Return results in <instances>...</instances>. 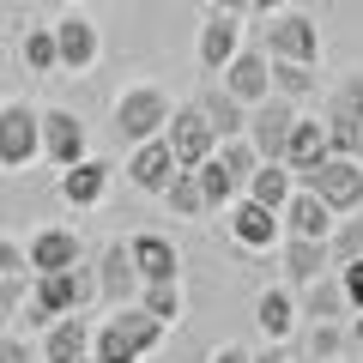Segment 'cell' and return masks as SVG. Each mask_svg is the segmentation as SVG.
<instances>
[{
    "label": "cell",
    "mask_w": 363,
    "mask_h": 363,
    "mask_svg": "<svg viewBox=\"0 0 363 363\" xmlns=\"http://www.w3.org/2000/svg\"><path fill=\"white\" fill-rule=\"evenodd\" d=\"M206 363H248V345H218Z\"/></svg>",
    "instance_id": "obj_40"
},
{
    "label": "cell",
    "mask_w": 363,
    "mask_h": 363,
    "mask_svg": "<svg viewBox=\"0 0 363 363\" xmlns=\"http://www.w3.org/2000/svg\"><path fill=\"white\" fill-rule=\"evenodd\" d=\"M176 176V157H169L164 133H152V140L128 145V182L140 188V194H164V182Z\"/></svg>",
    "instance_id": "obj_19"
},
{
    "label": "cell",
    "mask_w": 363,
    "mask_h": 363,
    "mask_svg": "<svg viewBox=\"0 0 363 363\" xmlns=\"http://www.w3.org/2000/svg\"><path fill=\"white\" fill-rule=\"evenodd\" d=\"M297 315H303V321H345V315H351V303H345V291H339L333 267L315 272L309 285L297 291Z\"/></svg>",
    "instance_id": "obj_22"
},
{
    "label": "cell",
    "mask_w": 363,
    "mask_h": 363,
    "mask_svg": "<svg viewBox=\"0 0 363 363\" xmlns=\"http://www.w3.org/2000/svg\"><path fill=\"white\" fill-rule=\"evenodd\" d=\"M363 255V212H339L333 230H327V260H357Z\"/></svg>",
    "instance_id": "obj_32"
},
{
    "label": "cell",
    "mask_w": 363,
    "mask_h": 363,
    "mask_svg": "<svg viewBox=\"0 0 363 363\" xmlns=\"http://www.w3.org/2000/svg\"><path fill=\"white\" fill-rule=\"evenodd\" d=\"M333 279H339V291H345L351 315H357V309H363V255H357V260H339V267H333Z\"/></svg>",
    "instance_id": "obj_35"
},
{
    "label": "cell",
    "mask_w": 363,
    "mask_h": 363,
    "mask_svg": "<svg viewBox=\"0 0 363 363\" xmlns=\"http://www.w3.org/2000/svg\"><path fill=\"white\" fill-rule=\"evenodd\" d=\"M164 145H169V157H176V169H194L200 157H212L218 133L200 116V104H182V109H169V121H164Z\"/></svg>",
    "instance_id": "obj_10"
},
{
    "label": "cell",
    "mask_w": 363,
    "mask_h": 363,
    "mask_svg": "<svg viewBox=\"0 0 363 363\" xmlns=\"http://www.w3.org/2000/svg\"><path fill=\"white\" fill-rule=\"evenodd\" d=\"M169 327L157 321V315H145L140 303H116L109 309V321L91 327V363H140L145 351L164 345Z\"/></svg>",
    "instance_id": "obj_1"
},
{
    "label": "cell",
    "mask_w": 363,
    "mask_h": 363,
    "mask_svg": "<svg viewBox=\"0 0 363 363\" xmlns=\"http://www.w3.org/2000/svg\"><path fill=\"white\" fill-rule=\"evenodd\" d=\"M128 260H133V272H140V285H145V279H182L176 242H169V236H157V230L128 236Z\"/></svg>",
    "instance_id": "obj_21"
},
{
    "label": "cell",
    "mask_w": 363,
    "mask_h": 363,
    "mask_svg": "<svg viewBox=\"0 0 363 363\" xmlns=\"http://www.w3.org/2000/svg\"><path fill=\"white\" fill-rule=\"evenodd\" d=\"M194 182H200V194H206V212H224L236 194H242V188L230 182V169H224L218 157H200V164H194Z\"/></svg>",
    "instance_id": "obj_30"
},
{
    "label": "cell",
    "mask_w": 363,
    "mask_h": 363,
    "mask_svg": "<svg viewBox=\"0 0 363 363\" xmlns=\"http://www.w3.org/2000/svg\"><path fill=\"white\" fill-rule=\"evenodd\" d=\"M345 345H351V351H357V357H363V309H357V321L345 327Z\"/></svg>",
    "instance_id": "obj_41"
},
{
    "label": "cell",
    "mask_w": 363,
    "mask_h": 363,
    "mask_svg": "<svg viewBox=\"0 0 363 363\" xmlns=\"http://www.w3.org/2000/svg\"><path fill=\"white\" fill-rule=\"evenodd\" d=\"M255 321H260L267 339H291L297 321H303V315H297V291H291V285H267L255 297Z\"/></svg>",
    "instance_id": "obj_23"
},
{
    "label": "cell",
    "mask_w": 363,
    "mask_h": 363,
    "mask_svg": "<svg viewBox=\"0 0 363 363\" xmlns=\"http://www.w3.org/2000/svg\"><path fill=\"white\" fill-rule=\"evenodd\" d=\"M279 242H285L279 267H285V285H291V291H303L315 272L333 267V260H327V242H315V236H279Z\"/></svg>",
    "instance_id": "obj_24"
},
{
    "label": "cell",
    "mask_w": 363,
    "mask_h": 363,
    "mask_svg": "<svg viewBox=\"0 0 363 363\" xmlns=\"http://www.w3.org/2000/svg\"><path fill=\"white\" fill-rule=\"evenodd\" d=\"M85 152H91V140H85V121L73 109H37V157H49L55 169H67Z\"/></svg>",
    "instance_id": "obj_11"
},
{
    "label": "cell",
    "mask_w": 363,
    "mask_h": 363,
    "mask_svg": "<svg viewBox=\"0 0 363 363\" xmlns=\"http://www.w3.org/2000/svg\"><path fill=\"white\" fill-rule=\"evenodd\" d=\"M279 224H285V236H315V242H327V230H333V206H327L315 188H291L285 206H279Z\"/></svg>",
    "instance_id": "obj_18"
},
{
    "label": "cell",
    "mask_w": 363,
    "mask_h": 363,
    "mask_svg": "<svg viewBox=\"0 0 363 363\" xmlns=\"http://www.w3.org/2000/svg\"><path fill=\"white\" fill-rule=\"evenodd\" d=\"M291 188H297V176H291L279 157H260V164L248 169V182H242V194H248V200H260V206H285Z\"/></svg>",
    "instance_id": "obj_25"
},
{
    "label": "cell",
    "mask_w": 363,
    "mask_h": 363,
    "mask_svg": "<svg viewBox=\"0 0 363 363\" xmlns=\"http://www.w3.org/2000/svg\"><path fill=\"white\" fill-rule=\"evenodd\" d=\"M212 157H218V164L230 169V182H236V188H242V182H248V169L260 164V157H255V145H248L242 133H236V140H218V145H212Z\"/></svg>",
    "instance_id": "obj_34"
},
{
    "label": "cell",
    "mask_w": 363,
    "mask_h": 363,
    "mask_svg": "<svg viewBox=\"0 0 363 363\" xmlns=\"http://www.w3.org/2000/svg\"><path fill=\"white\" fill-rule=\"evenodd\" d=\"M321 157H333V140H327V128H321V116H297L291 121V133H285V152H279V164L291 169V176H309Z\"/></svg>",
    "instance_id": "obj_15"
},
{
    "label": "cell",
    "mask_w": 363,
    "mask_h": 363,
    "mask_svg": "<svg viewBox=\"0 0 363 363\" xmlns=\"http://www.w3.org/2000/svg\"><path fill=\"white\" fill-rule=\"evenodd\" d=\"M169 206V218H206V194H200L194 169H176V176L164 182V194H157Z\"/></svg>",
    "instance_id": "obj_29"
},
{
    "label": "cell",
    "mask_w": 363,
    "mask_h": 363,
    "mask_svg": "<svg viewBox=\"0 0 363 363\" xmlns=\"http://www.w3.org/2000/svg\"><path fill=\"white\" fill-rule=\"evenodd\" d=\"M303 188H315V194L333 206V218L339 212H357L363 206V164L345 157V152H333V157H321V164L303 176Z\"/></svg>",
    "instance_id": "obj_4"
},
{
    "label": "cell",
    "mask_w": 363,
    "mask_h": 363,
    "mask_svg": "<svg viewBox=\"0 0 363 363\" xmlns=\"http://www.w3.org/2000/svg\"><path fill=\"white\" fill-rule=\"evenodd\" d=\"M291 363H297V357H291Z\"/></svg>",
    "instance_id": "obj_45"
},
{
    "label": "cell",
    "mask_w": 363,
    "mask_h": 363,
    "mask_svg": "<svg viewBox=\"0 0 363 363\" xmlns=\"http://www.w3.org/2000/svg\"><path fill=\"white\" fill-rule=\"evenodd\" d=\"M248 363H291V345L285 339H267L260 351H248Z\"/></svg>",
    "instance_id": "obj_38"
},
{
    "label": "cell",
    "mask_w": 363,
    "mask_h": 363,
    "mask_svg": "<svg viewBox=\"0 0 363 363\" xmlns=\"http://www.w3.org/2000/svg\"><path fill=\"white\" fill-rule=\"evenodd\" d=\"M133 303H140L145 315H157L164 327L182 321V279H145L140 291H133Z\"/></svg>",
    "instance_id": "obj_28"
},
{
    "label": "cell",
    "mask_w": 363,
    "mask_h": 363,
    "mask_svg": "<svg viewBox=\"0 0 363 363\" xmlns=\"http://www.w3.org/2000/svg\"><path fill=\"white\" fill-rule=\"evenodd\" d=\"M18 303H25V272H0V327L18 321Z\"/></svg>",
    "instance_id": "obj_36"
},
{
    "label": "cell",
    "mask_w": 363,
    "mask_h": 363,
    "mask_svg": "<svg viewBox=\"0 0 363 363\" xmlns=\"http://www.w3.org/2000/svg\"><path fill=\"white\" fill-rule=\"evenodd\" d=\"M291 121H297V104H291V97H279V91H267L260 104H248L242 140L255 145V157H279V152H285V133H291Z\"/></svg>",
    "instance_id": "obj_8"
},
{
    "label": "cell",
    "mask_w": 363,
    "mask_h": 363,
    "mask_svg": "<svg viewBox=\"0 0 363 363\" xmlns=\"http://www.w3.org/2000/svg\"><path fill=\"white\" fill-rule=\"evenodd\" d=\"M224 224H230V242L248 248V255H267V248H279V236H285L279 206H260V200H248V194H236L230 206H224Z\"/></svg>",
    "instance_id": "obj_7"
},
{
    "label": "cell",
    "mask_w": 363,
    "mask_h": 363,
    "mask_svg": "<svg viewBox=\"0 0 363 363\" xmlns=\"http://www.w3.org/2000/svg\"><path fill=\"white\" fill-rule=\"evenodd\" d=\"M18 61H25L30 73H55V30H49V25L25 30V43H18Z\"/></svg>",
    "instance_id": "obj_33"
},
{
    "label": "cell",
    "mask_w": 363,
    "mask_h": 363,
    "mask_svg": "<svg viewBox=\"0 0 363 363\" xmlns=\"http://www.w3.org/2000/svg\"><path fill=\"white\" fill-rule=\"evenodd\" d=\"M0 363H37V351H30L18 333H0Z\"/></svg>",
    "instance_id": "obj_37"
},
{
    "label": "cell",
    "mask_w": 363,
    "mask_h": 363,
    "mask_svg": "<svg viewBox=\"0 0 363 363\" xmlns=\"http://www.w3.org/2000/svg\"><path fill=\"white\" fill-rule=\"evenodd\" d=\"M43 363H91V321L85 309H67L43 327Z\"/></svg>",
    "instance_id": "obj_16"
},
{
    "label": "cell",
    "mask_w": 363,
    "mask_h": 363,
    "mask_svg": "<svg viewBox=\"0 0 363 363\" xmlns=\"http://www.w3.org/2000/svg\"><path fill=\"white\" fill-rule=\"evenodd\" d=\"M267 73H272V91L291 104L315 97V61H267Z\"/></svg>",
    "instance_id": "obj_31"
},
{
    "label": "cell",
    "mask_w": 363,
    "mask_h": 363,
    "mask_svg": "<svg viewBox=\"0 0 363 363\" xmlns=\"http://www.w3.org/2000/svg\"><path fill=\"white\" fill-rule=\"evenodd\" d=\"M73 260H85V242H79L73 230H61V224L37 230L30 248H25V272H61V267H73Z\"/></svg>",
    "instance_id": "obj_20"
},
{
    "label": "cell",
    "mask_w": 363,
    "mask_h": 363,
    "mask_svg": "<svg viewBox=\"0 0 363 363\" xmlns=\"http://www.w3.org/2000/svg\"><path fill=\"white\" fill-rule=\"evenodd\" d=\"M67 6H85V0H67Z\"/></svg>",
    "instance_id": "obj_44"
},
{
    "label": "cell",
    "mask_w": 363,
    "mask_h": 363,
    "mask_svg": "<svg viewBox=\"0 0 363 363\" xmlns=\"http://www.w3.org/2000/svg\"><path fill=\"white\" fill-rule=\"evenodd\" d=\"M357 164H363V157H357Z\"/></svg>",
    "instance_id": "obj_46"
},
{
    "label": "cell",
    "mask_w": 363,
    "mask_h": 363,
    "mask_svg": "<svg viewBox=\"0 0 363 363\" xmlns=\"http://www.w3.org/2000/svg\"><path fill=\"white\" fill-rule=\"evenodd\" d=\"M242 49V18L236 13H218V6H206V18H200V37H194V55L206 73H218L230 55Z\"/></svg>",
    "instance_id": "obj_17"
},
{
    "label": "cell",
    "mask_w": 363,
    "mask_h": 363,
    "mask_svg": "<svg viewBox=\"0 0 363 363\" xmlns=\"http://www.w3.org/2000/svg\"><path fill=\"white\" fill-rule=\"evenodd\" d=\"M272 6H285V0H248V13H272Z\"/></svg>",
    "instance_id": "obj_43"
},
{
    "label": "cell",
    "mask_w": 363,
    "mask_h": 363,
    "mask_svg": "<svg viewBox=\"0 0 363 363\" xmlns=\"http://www.w3.org/2000/svg\"><path fill=\"white\" fill-rule=\"evenodd\" d=\"M218 73H224V91H230L236 104H260V97L272 91V73H267V49H260V43H242V49H236L230 61L218 67Z\"/></svg>",
    "instance_id": "obj_14"
},
{
    "label": "cell",
    "mask_w": 363,
    "mask_h": 363,
    "mask_svg": "<svg viewBox=\"0 0 363 363\" xmlns=\"http://www.w3.org/2000/svg\"><path fill=\"white\" fill-rule=\"evenodd\" d=\"M333 363H339V357H333Z\"/></svg>",
    "instance_id": "obj_47"
},
{
    "label": "cell",
    "mask_w": 363,
    "mask_h": 363,
    "mask_svg": "<svg viewBox=\"0 0 363 363\" xmlns=\"http://www.w3.org/2000/svg\"><path fill=\"white\" fill-rule=\"evenodd\" d=\"M260 49H267V61H315L321 67V25H315L309 13H291V6H272V13H260Z\"/></svg>",
    "instance_id": "obj_2"
},
{
    "label": "cell",
    "mask_w": 363,
    "mask_h": 363,
    "mask_svg": "<svg viewBox=\"0 0 363 363\" xmlns=\"http://www.w3.org/2000/svg\"><path fill=\"white\" fill-rule=\"evenodd\" d=\"M321 128H327V140H333V152L363 157V73H345L333 85V97H327V109H321Z\"/></svg>",
    "instance_id": "obj_3"
},
{
    "label": "cell",
    "mask_w": 363,
    "mask_h": 363,
    "mask_svg": "<svg viewBox=\"0 0 363 363\" xmlns=\"http://www.w3.org/2000/svg\"><path fill=\"white\" fill-rule=\"evenodd\" d=\"M194 104H200V116L212 121V133H218V140H236V133H242V121H248V104H236L224 85H218V91H200Z\"/></svg>",
    "instance_id": "obj_27"
},
{
    "label": "cell",
    "mask_w": 363,
    "mask_h": 363,
    "mask_svg": "<svg viewBox=\"0 0 363 363\" xmlns=\"http://www.w3.org/2000/svg\"><path fill=\"white\" fill-rule=\"evenodd\" d=\"M91 272H97V303H133V291H140V272H133V260H128V242H104L97 248V260H91Z\"/></svg>",
    "instance_id": "obj_13"
},
{
    "label": "cell",
    "mask_w": 363,
    "mask_h": 363,
    "mask_svg": "<svg viewBox=\"0 0 363 363\" xmlns=\"http://www.w3.org/2000/svg\"><path fill=\"white\" fill-rule=\"evenodd\" d=\"M109 182H116V169L104 164V157H73V164L55 176V188H61V200L73 212H91V206H104V194H109Z\"/></svg>",
    "instance_id": "obj_12"
},
{
    "label": "cell",
    "mask_w": 363,
    "mask_h": 363,
    "mask_svg": "<svg viewBox=\"0 0 363 363\" xmlns=\"http://www.w3.org/2000/svg\"><path fill=\"white\" fill-rule=\"evenodd\" d=\"M55 73H91L97 67V55H104V37H97V25H91L85 13H67V18H55Z\"/></svg>",
    "instance_id": "obj_9"
},
{
    "label": "cell",
    "mask_w": 363,
    "mask_h": 363,
    "mask_svg": "<svg viewBox=\"0 0 363 363\" xmlns=\"http://www.w3.org/2000/svg\"><path fill=\"white\" fill-rule=\"evenodd\" d=\"M303 327V357L297 363H333V357H345V321H297Z\"/></svg>",
    "instance_id": "obj_26"
},
{
    "label": "cell",
    "mask_w": 363,
    "mask_h": 363,
    "mask_svg": "<svg viewBox=\"0 0 363 363\" xmlns=\"http://www.w3.org/2000/svg\"><path fill=\"white\" fill-rule=\"evenodd\" d=\"M206 6H218V13H236V18L248 13V0H206Z\"/></svg>",
    "instance_id": "obj_42"
},
{
    "label": "cell",
    "mask_w": 363,
    "mask_h": 363,
    "mask_svg": "<svg viewBox=\"0 0 363 363\" xmlns=\"http://www.w3.org/2000/svg\"><path fill=\"white\" fill-rule=\"evenodd\" d=\"M164 121H169V97H164L157 85H128V91L116 97V133H121L128 145L164 133Z\"/></svg>",
    "instance_id": "obj_6"
},
{
    "label": "cell",
    "mask_w": 363,
    "mask_h": 363,
    "mask_svg": "<svg viewBox=\"0 0 363 363\" xmlns=\"http://www.w3.org/2000/svg\"><path fill=\"white\" fill-rule=\"evenodd\" d=\"M37 164V104L25 97H6L0 104V169L18 176V169Z\"/></svg>",
    "instance_id": "obj_5"
},
{
    "label": "cell",
    "mask_w": 363,
    "mask_h": 363,
    "mask_svg": "<svg viewBox=\"0 0 363 363\" xmlns=\"http://www.w3.org/2000/svg\"><path fill=\"white\" fill-rule=\"evenodd\" d=\"M0 272H25V248L13 236H0Z\"/></svg>",
    "instance_id": "obj_39"
}]
</instances>
